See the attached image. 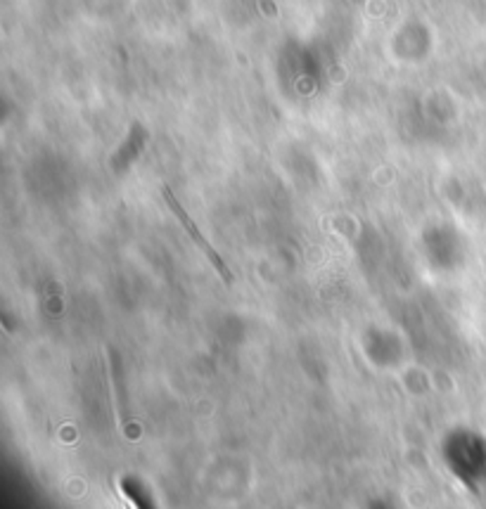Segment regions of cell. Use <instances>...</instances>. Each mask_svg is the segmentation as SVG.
Here are the masks:
<instances>
[{"mask_svg": "<svg viewBox=\"0 0 486 509\" xmlns=\"http://www.w3.org/2000/svg\"><path fill=\"white\" fill-rule=\"evenodd\" d=\"M162 195H164V199H166V204H169L171 211H173V214H176V218L181 220V226L185 227V233L190 235V239H192V242H195V245L200 246V249H202L204 256H207L209 261H211V265H214L216 271H219V275L223 277V282L233 284V273H230V268H228V265H226V261H223V258L214 252V246L209 245L207 239L202 237V233L197 230L195 220L190 218L188 211H185V208L181 207V204H178V199H176V197H173L171 188H166V185H164V188H162Z\"/></svg>", "mask_w": 486, "mask_h": 509, "instance_id": "cell-1", "label": "cell"}]
</instances>
